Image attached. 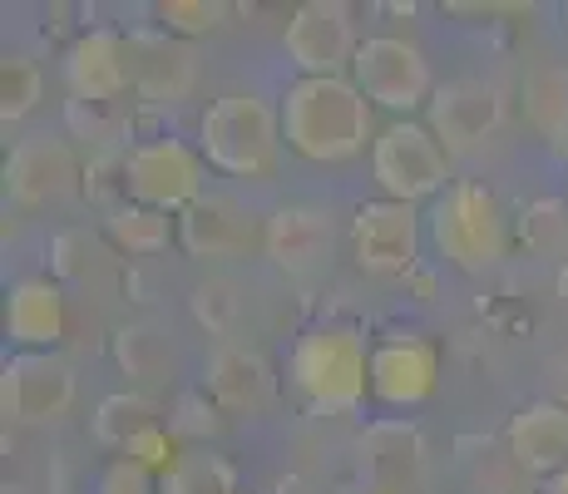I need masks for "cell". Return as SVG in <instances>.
<instances>
[{"label": "cell", "mask_w": 568, "mask_h": 494, "mask_svg": "<svg viewBox=\"0 0 568 494\" xmlns=\"http://www.w3.org/2000/svg\"><path fill=\"white\" fill-rule=\"evenodd\" d=\"M352 252L371 278H406L420 258V213L396 198L362 203L352 218Z\"/></svg>", "instance_id": "9c48e42d"}, {"label": "cell", "mask_w": 568, "mask_h": 494, "mask_svg": "<svg viewBox=\"0 0 568 494\" xmlns=\"http://www.w3.org/2000/svg\"><path fill=\"white\" fill-rule=\"evenodd\" d=\"M371 173H376V183L386 189V198H396V203H420V198H440L450 189V163H445V149L440 139L430 134V129L410 124V119H400V124H390L386 134L371 144Z\"/></svg>", "instance_id": "5b68a950"}, {"label": "cell", "mask_w": 568, "mask_h": 494, "mask_svg": "<svg viewBox=\"0 0 568 494\" xmlns=\"http://www.w3.org/2000/svg\"><path fill=\"white\" fill-rule=\"evenodd\" d=\"M287 376L312 411L346 415L371 391V351L352 322H322L297 336L287 361Z\"/></svg>", "instance_id": "7a4b0ae2"}, {"label": "cell", "mask_w": 568, "mask_h": 494, "mask_svg": "<svg viewBox=\"0 0 568 494\" xmlns=\"http://www.w3.org/2000/svg\"><path fill=\"white\" fill-rule=\"evenodd\" d=\"M435 386H440V351H435L425 336H390V342L371 346V395L381 405H396V411H410V405L430 401Z\"/></svg>", "instance_id": "8fae6325"}, {"label": "cell", "mask_w": 568, "mask_h": 494, "mask_svg": "<svg viewBox=\"0 0 568 494\" xmlns=\"http://www.w3.org/2000/svg\"><path fill=\"white\" fill-rule=\"evenodd\" d=\"M0 405L6 421L20 425H50L74 405V371L54 351H30L16 356L0 376Z\"/></svg>", "instance_id": "30bf717a"}, {"label": "cell", "mask_w": 568, "mask_h": 494, "mask_svg": "<svg viewBox=\"0 0 568 494\" xmlns=\"http://www.w3.org/2000/svg\"><path fill=\"white\" fill-rule=\"evenodd\" d=\"M509 455L534 475H559L568 465V405H524L509 421Z\"/></svg>", "instance_id": "ffe728a7"}, {"label": "cell", "mask_w": 568, "mask_h": 494, "mask_svg": "<svg viewBox=\"0 0 568 494\" xmlns=\"http://www.w3.org/2000/svg\"><path fill=\"white\" fill-rule=\"evenodd\" d=\"M173 435H213L217 421H213V405L203 401V395H183L179 401V415L169 421Z\"/></svg>", "instance_id": "1f68e13d"}, {"label": "cell", "mask_w": 568, "mask_h": 494, "mask_svg": "<svg viewBox=\"0 0 568 494\" xmlns=\"http://www.w3.org/2000/svg\"><path fill=\"white\" fill-rule=\"evenodd\" d=\"M109 238H114L124 252H159L169 248V213L159 208H144V203H124L109 213Z\"/></svg>", "instance_id": "cb8c5ba5"}, {"label": "cell", "mask_w": 568, "mask_h": 494, "mask_svg": "<svg viewBox=\"0 0 568 494\" xmlns=\"http://www.w3.org/2000/svg\"><path fill=\"white\" fill-rule=\"evenodd\" d=\"M233 494H237V490H233Z\"/></svg>", "instance_id": "d590c367"}, {"label": "cell", "mask_w": 568, "mask_h": 494, "mask_svg": "<svg viewBox=\"0 0 568 494\" xmlns=\"http://www.w3.org/2000/svg\"><path fill=\"white\" fill-rule=\"evenodd\" d=\"M207 391H213V401L223 405V411H237V415H257L272 405V395H277V376H272L267 356L253 346H217L213 356H207Z\"/></svg>", "instance_id": "2e32d148"}, {"label": "cell", "mask_w": 568, "mask_h": 494, "mask_svg": "<svg viewBox=\"0 0 568 494\" xmlns=\"http://www.w3.org/2000/svg\"><path fill=\"white\" fill-rule=\"evenodd\" d=\"M114 361L129 371V376L159 381L163 371H169V346H163L149 326H124V332L114 336Z\"/></svg>", "instance_id": "484cf974"}, {"label": "cell", "mask_w": 568, "mask_h": 494, "mask_svg": "<svg viewBox=\"0 0 568 494\" xmlns=\"http://www.w3.org/2000/svg\"><path fill=\"white\" fill-rule=\"evenodd\" d=\"M544 494H568V465L559 470V475H554L549 480V490H544Z\"/></svg>", "instance_id": "d6a6232c"}, {"label": "cell", "mask_w": 568, "mask_h": 494, "mask_svg": "<svg viewBox=\"0 0 568 494\" xmlns=\"http://www.w3.org/2000/svg\"><path fill=\"white\" fill-rule=\"evenodd\" d=\"M203 153L189 149L183 139H149V144L129 149L124 159L129 198L144 208H159V213H189L203 198Z\"/></svg>", "instance_id": "8992f818"}, {"label": "cell", "mask_w": 568, "mask_h": 494, "mask_svg": "<svg viewBox=\"0 0 568 494\" xmlns=\"http://www.w3.org/2000/svg\"><path fill=\"white\" fill-rule=\"evenodd\" d=\"M179 243L193 258H237L257 243V223L237 198L203 193L189 213H179Z\"/></svg>", "instance_id": "5bb4252c"}, {"label": "cell", "mask_w": 568, "mask_h": 494, "mask_svg": "<svg viewBox=\"0 0 568 494\" xmlns=\"http://www.w3.org/2000/svg\"><path fill=\"white\" fill-rule=\"evenodd\" d=\"M282 50L302 70V80H342V70H352L362 40H356L352 16L342 6L307 0V6L292 10L287 30H282Z\"/></svg>", "instance_id": "ba28073f"}, {"label": "cell", "mask_w": 568, "mask_h": 494, "mask_svg": "<svg viewBox=\"0 0 568 494\" xmlns=\"http://www.w3.org/2000/svg\"><path fill=\"white\" fill-rule=\"evenodd\" d=\"M163 26L179 30V36H203V30H217L223 26L227 10L213 6V0H169V6H159Z\"/></svg>", "instance_id": "f546056e"}, {"label": "cell", "mask_w": 568, "mask_h": 494, "mask_svg": "<svg viewBox=\"0 0 568 494\" xmlns=\"http://www.w3.org/2000/svg\"><path fill=\"white\" fill-rule=\"evenodd\" d=\"M193 316H199V326H207L213 336H227L237 326V316H243L237 288L233 282H223V278L199 282V288H193Z\"/></svg>", "instance_id": "83f0119b"}, {"label": "cell", "mask_w": 568, "mask_h": 494, "mask_svg": "<svg viewBox=\"0 0 568 494\" xmlns=\"http://www.w3.org/2000/svg\"><path fill=\"white\" fill-rule=\"evenodd\" d=\"M149 425H159V411L144 395H109L100 405V415H94V435H100L109 450H119V455H124Z\"/></svg>", "instance_id": "7402d4cb"}, {"label": "cell", "mask_w": 568, "mask_h": 494, "mask_svg": "<svg viewBox=\"0 0 568 494\" xmlns=\"http://www.w3.org/2000/svg\"><path fill=\"white\" fill-rule=\"evenodd\" d=\"M6 183H10V198L20 208H45V203H60L80 189V159L64 139L54 134H36L26 139L6 163Z\"/></svg>", "instance_id": "4fadbf2b"}, {"label": "cell", "mask_w": 568, "mask_h": 494, "mask_svg": "<svg viewBox=\"0 0 568 494\" xmlns=\"http://www.w3.org/2000/svg\"><path fill=\"white\" fill-rule=\"evenodd\" d=\"M64 80L74 104H109L129 90V50L114 30H90L64 50Z\"/></svg>", "instance_id": "9a60e30c"}, {"label": "cell", "mask_w": 568, "mask_h": 494, "mask_svg": "<svg viewBox=\"0 0 568 494\" xmlns=\"http://www.w3.org/2000/svg\"><path fill=\"white\" fill-rule=\"evenodd\" d=\"M159 494H233V465L213 450H189L159 480Z\"/></svg>", "instance_id": "603a6c76"}, {"label": "cell", "mask_w": 568, "mask_h": 494, "mask_svg": "<svg viewBox=\"0 0 568 494\" xmlns=\"http://www.w3.org/2000/svg\"><path fill=\"white\" fill-rule=\"evenodd\" d=\"M352 84L371 99V104L396 109V114L435 99L430 94V64H425V54L400 36L362 40V50H356V60H352Z\"/></svg>", "instance_id": "52a82bcc"}, {"label": "cell", "mask_w": 568, "mask_h": 494, "mask_svg": "<svg viewBox=\"0 0 568 494\" xmlns=\"http://www.w3.org/2000/svg\"><path fill=\"white\" fill-rule=\"evenodd\" d=\"M499 124H505V94L485 80H455L430 99V134L445 153L479 149Z\"/></svg>", "instance_id": "7c38bea8"}, {"label": "cell", "mask_w": 568, "mask_h": 494, "mask_svg": "<svg viewBox=\"0 0 568 494\" xmlns=\"http://www.w3.org/2000/svg\"><path fill=\"white\" fill-rule=\"evenodd\" d=\"M262 248L292 278L316 272L332 258V218L316 213V208H277L262 228Z\"/></svg>", "instance_id": "e0dca14e"}, {"label": "cell", "mask_w": 568, "mask_h": 494, "mask_svg": "<svg viewBox=\"0 0 568 494\" xmlns=\"http://www.w3.org/2000/svg\"><path fill=\"white\" fill-rule=\"evenodd\" d=\"M559 296H564V302H568V262H564V268H559Z\"/></svg>", "instance_id": "836d02e7"}, {"label": "cell", "mask_w": 568, "mask_h": 494, "mask_svg": "<svg viewBox=\"0 0 568 494\" xmlns=\"http://www.w3.org/2000/svg\"><path fill=\"white\" fill-rule=\"evenodd\" d=\"M524 243L539 258H564L568 252V203L564 198H539L524 213Z\"/></svg>", "instance_id": "4316f807"}, {"label": "cell", "mask_w": 568, "mask_h": 494, "mask_svg": "<svg viewBox=\"0 0 568 494\" xmlns=\"http://www.w3.org/2000/svg\"><path fill=\"white\" fill-rule=\"evenodd\" d=\"M282 139L312 163H346L371 139V99L352 80H297L282 94Z\"/></svg>", "instance_id": "6da1fadb"}, {"label": "cell", "mask_w": 568, "mask_h": 494, "mask_svg": "<svg viewBox=\"0 0 568 494\" xmlns=\"http://www.w3.org/2000/svg\"><path fill=\"white\" fill-rule=\"evenodd\" d=\"M524 109H529L534 129L549 139V149L568 159V70L564 64H544L524 84Z\"/></svg>", "instance_id": "44dd1931"}, {"label": "cell", "mask_w": 568, "mask_h": 494, "mask_svg": "<svg viewBox=\"0 0 568 494\" xmlns=\"http://www.w3.org/2000/svg\"><path fill=\"white\" fill-rule=\"evenodd\" d=\"M40 90H45L40 64L30 54H6V64H0V114H6V124L26 119L40 104Z\"/></svg>", "instance_id": "d4e9b609"}, {"label": "cell", "mask_w": 568, "mask_h": 494, "mask_svg": "<svg viewBox=\"0 0 568 494\" xmlns=\"http://www.w3.org/2000/svg\"><path fill=\"white\" fill-rule=\"evenodd\" d=\"M100 494H154V475H149L144 465H134V460L119 455L114 465L100 475Z\"/></svg>", "instance_id": "4dcf8cb0"}, {"label": "cell", "mask_w": 568, "mask_h": 494, "mask_svg": "<svg viewBox=\"0 0 568 494\" xmlns=\"http://www.w3.org/2000/svg\"><path fill=\"white\" fill-rule=\"evenodd\" d=\"M64 292L54 288L50 278H26L10 288V302H6V336L16 342L20 351H50L54 342L64 336Z\"/></svg>", "instance_id": "ac0fdd59"}, {"label": "cell", "mask_w": 568, "mask_h": 494, "mask_svg": "<svg viewBox=\"0 0 568 494\" xmlns=\"http://www.w3.org/2000/svg\"><path fill=\"white\" fill-rule=\"evenodd\" d=\"M366 494H396V490H366Z\"/></svg>", "instance_id": "e575fe53"}, {"label": "cell", "mask_w": 568, "mask_h": 494, "mask_svg": "<svg viewBox=\"0 0 568 494\" xmlns=\"http://www.w3.org/2000/svg\"><path fill=\"white\" fill-rule=\"evenodd\" d=\"M430 243L450 268L489 272L509 248V228L499 213V198L485 183H450L430 208Z\"/></svg>", "instance_id": "277c9868"}, {"label": "cell", "mask_w": 568, "mask_h": 494, "mask_svg": "<svg viewBox=\"0 0 568 494\" xmlns=\"http://www.w3.org/2000/svg\"><path fill=\"white\" fill-rule=\"evenodd\" d=\"M124 460H134V465H144L149 475H159V480H163L173 465H179L183 455H179V445H173V431L159 421V425H149V431H144L134 445L124 450Z\"/></svg>", "instance_id": "f1b7e54d"}, {"label": "cell", "mask_w": 568, "mask_h": 494, "mask_svg": "<svg viewBox=\"0 0 568 494\" xmlns=\"http://www.w3.org/2000/svg\"><path fill=\"white\" fill-rule=\"evenodd\" d=\"M129 90L144 99H183L193 84V50L169 36H129Z\"/></svg>", "instance_id": "d6986e66"}, {"label": "cell", "mask_w": 568, "mask_h": 494, "mask_svg": "<svg viewBox=\"0 0 568 494\" xmlns=\"http://www.w3.org/2000/svg\"><path fill=\"white\" fill-rule=\"evenodd\" d=\"M282 144V114H272L257 94H223L199 119L203 159L233 179H272Z\"/></svg>", "instance_id": "3957f363"}]
</instances>
